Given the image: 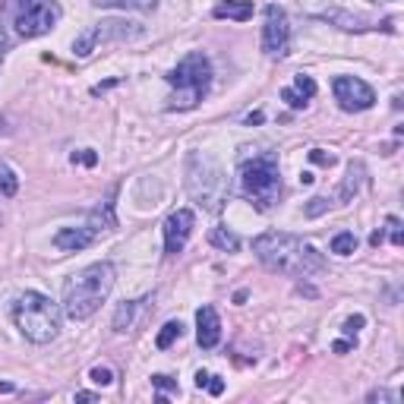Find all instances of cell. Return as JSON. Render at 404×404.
Wrapping results in <instances>:
<instances>
[{"mask_svg":"<svg viewBox=\"0 0 404 404\" xmlns=\"http://www.w3.org/2000/svg\"><path fill=\"white\" fill-rule=\"evenodd\" d=\"M180 335H184V326H180V322H165L161 332H158V338H155V345H158L161 351H167V347H171Z\"/></svg>","mask_w":404,"mask_h":404,"instance_id":"obj_21","label":"cell"},{"mask_svg":"<svg viewBox=\"0 0 404 404\" xmlns=\"http://www.w3.org/2000/svg\"><path fill=\"white\" fill-rule=\"evenodd\" d=\"M114 287V266L111 262H92L83 272L64 281V316L73 322H83L98 313Z\"/></svg>","mask_w":404,"mask_h":404,"instance_id":"obj_2","label":"cell"},{"mask_svg":"<svg viewBox=\"0 0 404 404\" xmlns=\"http://www.w3.org/2000/svg\"><path fill=\"white\" fill-rule=\"evenodd\" d=\"M4 51H6V35H4V29H0V60H4Z\"/></svg>","mask_w":404,"mask_h":404,"instance_id":"obj_39","label":"cell"},{"mask_svg":"<svg viewBox=\"0 0 404 404\" xmlns=\"http://www.w3.org/2000/svg\"><path fill=\"white\" fill-rule=\"evenodd\" d=\"M354 345H357V338H345V341H335V347H332V351H335V354H345V351H351Z\"/></svg>","mask_w":404,"mask_h":404,"instance_id":"obj_34","label":"cell"},{"mask_svg":"<svg viewBox=\"0 0 404 404\" xmlns=\"http://www.w3.org/2000/svg\"><path fill=\"white\" fill-rule=\"evenodd\" d=\"M193 227H196V215L190 212V208H177V212L167 215L165 221V253L167 256H177L180 250L186 246V240H190Z\"/></svg>","mask_w":404,"mask_h":404,"instance_id":"obj_11","label":"cell"},{"mask_svg":"<svg viewBox=\"0 0 404 404\" xmlns=\"http://www.w3.org/2000/svg\"><path fill=\"white\" fill-rule=\"evenodd\" d=\"M262 120V111H256V114H250V117H246V124H259Z\"/></svg>","mask_w":404,"mask_h":404,"instance_id":"obj_40","label":"cell"},{"mask_svg":"<svg viewBox=\"0 0 404 404\" xmlns=\"http://www.w3.org/2000/svg\"><path fill=\"white\" fill-rule=\"evenodd\" d=\"M117 225V221H114V208H111V202H105V206H98L95 212L89 215V227L92 231H111V227Z\"/></svg>","mask_w":404,"mask_h":404,"instance_id":"obj_17","label":"cell"},{"mask_svg":"<svg viewBox=\"0 0 404 404\" xmlns=\"http://www.w3.org/2000/svg\"><path fill=\"white\" fill-rule=\"evenodd\" d=\"M206 388H208L212 395H221V392H225V382H221V376H208Z\"/></svg>","mask_w":404,"mask_h":404,"instance_id":"obj_32","label":"cell"},{"mask_svg":"<svg viewBox=\"0 0 404 404\" xmlns=\"http://www.w3.org/2000/svg\"><path fill=\"white\" fill-rule=\"evenodd\" d=\"M382 240H386V234H382V227H379V231H373V234H369V244H373V246H379Z\"/></svg>","mask_w":404,"mask_h":404,"instance_id":"obj_35","label":"cell"},{"mask_svg":"<svg viewBox=\"0 0 404 404\" xmlns=\"http://www.w3.org/2000/svg\"><path fill=\"white\" fill-rule=\"evenodd\" d=\"M206 382H208V373H202V369H199V373H196V388H206Z\"/></svg>","mask_w":404,"mask_h":404,"instance_id":"obj_37","label":"cell"},{"mask_svg":"<svg viewBox=\"0 0 404 404\" xmlns=\"http://www.w3.org/2000/svg\"><path fill=\"white\" fill-rule=\"evenodd\" d=\"M95 6H120V10H139V13H152L158 6V0H92Z\"/></svg>","mask_w":404,"mask_h":404,"instance_id":"obj_18","label":"cell"},{"mask_svg":"<svg viewBox=\"0 0 404 404\" xmlns=\"http://www.w3.org/2000/svg\"><path fill=\"white\" fill-rule=\"evenodd\" d=\"M89 379L95 382V386L105 388V386H111V382H114V373H111V369H107V367H92Z\"/></svg>","mask_w":404,"mask_h":404,"instance_id":"obj_26","label":"cell"},{"mask_svg":"<svg viewBox=\"0 0 404 404\" xmlns=\"http://www.w3.org/2000/svg\"><path fill=\"white\" fill-rule=\"evenodd\" d=\"M152 386L161 388V392H180V388H177V379H171V376H165V373L152 376Z\"/></svg>","mask_w":404,"mask_h":404,"instance_id":"obj_27","label":"cell"},{"mask_svg":"<svg viewBox=\"0 0 404 404\" xmlns=\"http://www.w3.org/2000/svg\"><path fill=\"white\" fill-rule=\"evenodd\" d=\"M208 244L218 246V250H225V253H237L240 250V237L234 231H227V227H215V231L208 234Z\"/></svg>","mask_w":404,"mask_h":404,"instance_id":"obj_16","label":"cell"},{"mask_svg":"<svg viewBox=\"0 0 404 404\" xmlns=\"http://www.w3.org/2000/svg\"><path fill=\"white\" fill-rule=\"evenodd\" d=\"M294 92H297L300 98H313L316 95V79L313 76H307V73H297V76H294V85H291Z\"/></svg>","mask_w":404,"mask_h":404,"instance_id":"obj_24","label":"cell"},{"mask_svg":"<svg viewBox=\"0 0 404 404\" xmlns=\"http://www.w3.org/2000/svg\"><path fill=\"white\" fill-rule=\"evenodd\" d=\"M357 234L354 231H341V234H335L332 237V253L335 256H351V253H357Z\"/></svg>","mask_w":404,"mask_h":404,"instance_id":"obj_20","label":"cell"},{"mask_svg":"<svg viewBox=\"0 0 404 404\" xmlns=\"http://www.w3.org/2000/svg\"><path fill=\"white\" fill-rule=\"evenodd\" d=\"M196 341H199V347H206V351H212V347L221 341V319H218V313H215V307H199Z\"/></svg>","mask_w":404,"mask_h":404,"instance_id":"obj_12","label":"cell"},{"mask_svg":"<svg viewBox=\"0 0 404 404\" xmlns=\"http://www.w3.org/2000/svg\"><path fill=\"white\" fill-rule=\"evenodd\" d=\"M92 240H95V231H92L89 225H85V227H60V231L54 234V246L64 250V253L85 250Z\"/></svg>","mask_w":404,"mask_h":404,"instance_id":"obj_13","label":"cell"},{"mask_svg":"<svg viewBox=\"0 0 404 404\" xmlns=\"http://www.w3.org/2000/svg\"><path fill=\"white\" fill-rule=\"evenodd\" d=\"M240 190L246 199H253L256 208L268 212L278 202L281 193V174H278V158L275 155H259L253 161L240 165Z\"/></svg>","mask_w":404,"mask_h":404,"instance_id":"obj_6","label":"cell"},{"mask_svg":"<svg viewBox=\"0 0 404 404\" xmlns=\"http://www.w3.org/2000/svg\"><path fill=\"white\" fill-rule=\"evenodd\" d=\"M287 44H291V23L281 6H266V25H262V51L268 57H285Z\"/></svg>","mask_w":404,"mask_h":404,"instance_id":"obj_9","label":"cell"},{"mask_svg":"<svg viewBox=\"0 0 404 404\" xmlns=\"http://www.w3.org/2000/svg\"><path fill=\"white\" fill-rule=\"evenodd\" d=\"M360 184H363V165H360V161H351L347 177H345V184H341V199L351 202L357 196V190H360Z\"/></svg>","mask_w":404,"mask_h":404,"instance_id":"obj_15","label":"cell"},{"mask_svg":"<svg viewBox=\"0 0 404 404\" xmlns=\"http://www.w3.org/2000/svg\"><path fill=\"white\" fill-rule=\"evenodd\" d=\"M363 322H367V319H363V316H351V319L345 322V335H347V338H354V335H357V328H363Z\"/></svg>","mask_w":404,"mask_h":404,"instance_id":"obj_31","label":"cell"},{"mask_svg":"<svg viewBox=\"0 0 404 404\" xmlns=\"http://www.w3.org/2000/svg\"><path fill=\"white\" fill-rule=\"evenodd\" d=\"M215 19H237V23H246L253 19V4L250 0H227V4H218L212 10Z\"/></svg>","mask_w":404,"mask_h":404,"instance_id":"obj_14","label":"cell"},{"mask_svg":"<svg viewBox=\"0 0 404 404\" xmlns=\"http://www.w3.org/2000/svg\"><path fill=\"white\" fill-rule=\"evenodd\" d=\"M73 165H85V167H95V165H98V152H92V149L73 152Z\"/></svg>","mask_w":404,"mask_h":404,"instance_id":"obj_28","label":"cell"},{"mask_svg":"<svg viewBox=\"0 0 404 404\" xmlns=\"http://www.w3.org/2000/svg\"><path fill=\"white\" fill-rule=\"evenodd\" d=\"M322 19H332V23H341V29H347V32H363V29H367L360 16H347V13H338V10L322 13Z\"/></svg>","mask_w":404,"mask_h":404,"instance_id":"obj_22","label":"cell"},{"mask_svg":"<svg viewBox=\"0 0 404 404\" xmlns=\"http://www.w3.org/2000/svg\"><path fill=\"white\" fill-rule=\"evenodd\" d=\"M19 193V177H16V171H13L6 161H0V196H16Z\"/></svg>","mask_w":404,"mask_h":404,"instance_id":"obj_19","label":"cell"},{"mask_svg":"<svg viewBox=\"0 0 404 404\" xmlns=\"http://www.w3.org/2000/svg\"><path fill=\"white\" fill-rule=\"evenodd\" d=\"M145 29L139 23H130V19H105L98 25H89L83 35L73 42V54L76 57H89L98 44H107V42H136L143 38Z\"/></svg>","mask_w":404,"mask_h":404,"instance_id":"obj_8","label":"cell"},{"mask_svg":"<svg viewBox=\"0 0 404 404\" xmlns=\"http://www.w3.org/2000/svg\"><path fill=\"white\" fill-rule=\"evenodd\" d=\"M309 161H313V165H322V167H332L335 155H328L326 149H313V152H309Z\"/></svg>","mask_w":404,"mask_h":404,"instance_id":"obj_29","label":"cell"},{"mask_svg":"<svg viewBox=\"0 0 404 404\" xmlns=\"http://www.w3.org/2000/svg\"><path fill=\"white\" fill-rule=\"evenodd\" d=\"M186 193L206 212H221L225 208L231 186H227V174L221 171V165L212 155L190 152V158H186Z\"/></svg>","mask_w":404,"mask_h":404,"instance_id":"obj_4","label":"cell"},{"mask_svg":"<svg viewBox=\"0 0 404 404\" xmlns=\"http://www.w3.org/2000/svg\"><path fill=\"white\" fill-rule=\"evenodd\" d=\"M369 401H398V395L386 392V388H376V392H369Z\"/></svg>","mask_w":404,"mask_h":404,"instance_id":"obj_33","label":"cell"},{"mask_svg":"<svg viewBox=\"0 0 404 404\" xmlns=\"http://www.w3.org/2000/svg\"><path fill=\"white\" fill-rule=\"evenodd\" d=\"M253 253L268 272L297 275V278H307V275L319 272V268L326 266L322 253L316 250L313 244L300 240L297 234H285V231H268V234H262V237H256Z\"/></svg>","mask_w":404,"mask_h":404,"instance_id":"obj_1","label":"cell"},{"mask_svg":"<svg viewBox=\"0 0 404 404\" xmlns=\"http://www.w3.org/2000/svg\"><path fill=\"white\" fill-rule=\"evenodd\" d=\"M332 92H335V101L341 105V111H347V114L369 111L376 105V92L357 76H335Z\"/></svg>","mask_w":404,"mask_h":404,"instance_id":"obj_10","label":"cell"},{"mask_svg":"<svg viewBox=\"0 0 404 404\" xmlns=\"http://www.w3.org/2000/svg\"><path fill=\"white\" fill-rule=\"evenodd\" d=\"M76 401H98L95 392H76Z\"/></svg>","mask_w":404,"mask_h":404,"instance_id":"obj_36","label":"cell"},{"mask_svg":"<svg viewBox=\"0 0 404 404\" xmlns=\"http://www.w3.org/2000/svg\"><path fill=\"white\" fill-rule=\"evenodd\" d=\"M167 83L174 85L171 111H193L212 89V64L202 51H193L167 73Z\"/></svg>","mask_w":404,"mask_h":404,"instance_id":"obj_5","label":"cell"},{"mask_svg":"<svg viewBox=\"0 0 404 404\" xmlns=\"http://www.w3.org/2000/svg\"><path fill=\"white\" fill-rule=\"evenodd\" d=\"M10 316H13V322H16L23 338H29L32 345H51V341L60 335L64 309H60L51 297H44V294L25 291L13 300Z\"/></svg>","mask_w":404,"mask_h":404,"instance_id":"obj_3","label":"cell"},{"mask_svg":"<svg viewBox=\"0 0 404 404\" xmlns=\"http://www.w3.org/2000/svg\"><path fill=\"white\" fill-rule=\"evenodd\" d=\"M313 180H316V177H313V174H309V171H303V174H300V184H307V186H309V184H313Z\"/></svg>","mask_w":404,"mask_h":404,"instance_id":"obj_38","label":"cell"},{"mask_svg":"<svg viewBox=\"0 0 404 404\" xmlns=\"http://www.w3.org/2000/svg\"><path fill=\"white\" fill-rule=\"evenodd\" d=\"M326 208H328V199L326 196H313V199L307 202V208H303V212H307V218H319Z\"/></svg>","mask_w":404,"mask_h":404,"instance_id":"obj_25","label":"cell"},{"mask_svg":"<svg viewBox=\"0 0 404 404\" xmlns=\"http://www.w3.org/2000/svg\"><path fill=\"white\" fill-rule=\"evenodd\" d=\"M133 313H136V303H120L114 313V332H126L133 326Z\"/></svg>","mask_w":404,"mask_h":404,"instance_id":"obj_23","label":"cell"},{"mask_svg":"<svg viewBox=\"0 0 404 404\" xmlns=\"http://www.w3.org/2000/svg\"><path fill=\"white\" fill-rule=\"evenodd\" d=\"M60 23V4L57 0H16L13 10V29L19 38H38L48 35Z\"/></svg>","mask_w":404,"mask_h":404,"instance_id":"obj_7","label":"cell"},{"mask_svg":"<svg viewBox=\"0 0 404 404\" xmlns=\"http://www.w3.org/2000/svg\"><path fill=\"white\" fill-rule=\"evenodd\" d=\"M388 227H392V231H388V234H392V244H395V246H401V244H404L401 221H398V218H388Z\"/></svg>","mask_w":404,"mask_h":404,"instance_id":"obj_30","label":"cell"}]
</instances>
